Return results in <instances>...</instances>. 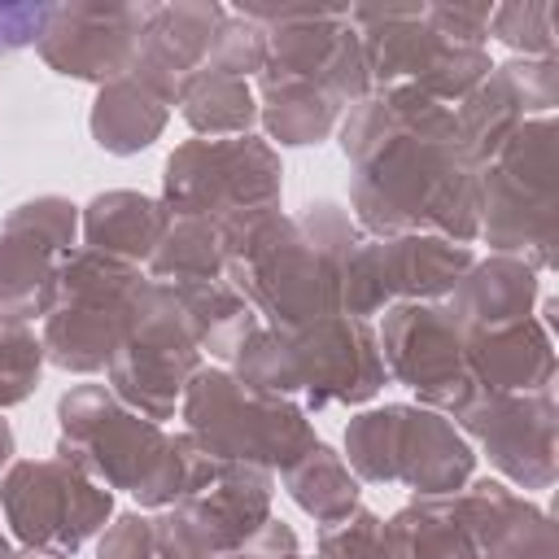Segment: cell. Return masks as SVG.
<instances>
[{"label": "cell", "instance_id": "cell-1", "mask_svg": "<svg viewBox=\"0 0 559 559\" xmlns=\"http://www.w3.org/2000/svg\"><path fill=\"white\" fill-rule=\"evenodd\" d=\"M341 148L354 162L349 201L371 236H476V162L459 140L454 109L415 92L384 87L341 127Z\"/></svg>", "mask_w": 559, "mask_h": 559}, {"label": "cell", "instance_id": "cell-2", "mask_svg": "<svg viewBox=\"0 0 559 559\" xmlns=\"http://www.w3.org/2000/svg\"><path fill=\"white\" fill-rule=\"evenodd\" d=\"M61 441L57 459L79 467L105 489L135 493L140 507H170L188 493H201L218 459H210L197 437L162 432V424L127 411L105 384H79L57 402Z\"/></svg>", "mask_w": 559, "mask_h": 559}, {"label": "cell", "instance_id": "cell-3", "mask_svg": "<svg viewBox=\"0 0 559 559\" xmlns=\"http://www.w3.org/2000/svg\"><path fill=\"white\" fill-rule=\"evenodd\" d=\"M223 236V275L249 301L253 314L275 332H297L314 319L341 314V262L314 245L297 218H284L280 205L236 214L218 227Z\"/></svg>", "mask_w": 559, "mask_h": 559}, {"label": "cell", "instance_id": "cell-4", "mask_svg": "<svg viewBox=\"0 0 559 559\" xmlns=\"http://www.w3.org/2000/svg\"><path fill=\"white\" fill-rule=\"evenodd\" d=\"M236 380L275 397H301L306 411L358 406L380 393L384 358L367 319L328 314L297 332L253 328L236 349Z\"/></svg>", "mask_w": 559, "mask_h": 559}, {"label": "cell", "instance_id": "cell-5", "mask_svg": "<svg viewBox=\"0 0 559 559\" xmlns=\"http://www.w3.org/2000/svg\"><path fill=\"white\" fill-rule=\"evenodd\" d=\"M140 266L96 253V249H70L57 271L52 284L44 293V358L61 371H105L114 349L127 336L131 323V297L140 288Z\"/></svg>", "mask_w": 559, "mask_h": 559}, {"label": "cell", "instance_id": "cell-6", "mask_svg": "<svg viewBox=\"0 0 559 559\" xmlns=\"http://www.w3.org/2000/svg\"><path fill=\"white\" fill-rule=\"evenodd\" d=\"M476 236L533 271L555 245V118H524L476 175Z\"/></svg>", "mask_w": 559, "mask_h": 559}, {"label": "cell", "instance_id": "cell-7", "mask_svg": "<svg viewBox=\"0 0 559 559\" xmlns=\"http://www.w3.org/2000/svg\"><path fill=\"white\" fill-rule=\"evenodd\" d=\"M179 411L188 419V437H197V445L218 463L284 472L319 441L306 419V406H297L293 397L249 389L218 367H201L188 380Z\"/></svg>", "mask_w": 559, "mask_h": 559}, {"label": "cell", "instance_id": "cell-8", "mask_svg": "<svg viewBox=\"0 0 559 559\" xmlns=\"http://www.w3.org/2000/svg\"><path fill=\"white\" fill-rule=\"evenodd\" d=\"M472 445L463 432L424 406L362 411L345 428V467L371 485H406L415 498L459 493L472 476Z\"/></svg>", "mask_w": 559, "mask_h": 559}, {"label": "cell", "instance_id": "cell-9", "mask_svg": "<svg viewBox=\"0 0 559 559\" xmlns=\"http://www.w3.org/2000/svg\"><path fill=\"white\" fill-rule=\"evenodd\" d=\"M197 371H201V349L179 314L175 284L140 280V288L131 297L127 336L105 367L109 393L127 411L162 424L175 415V406Z\"/></svg>", "mask_w": 559, "mask_h": 559}, {"label": "cell", "instance_id": "cell-10", "mask_svg": "<svg viewBox=\"0 0 559 559\" xmlns=\"http://www.w3.org/2000/svg\"><path fill=\"white\" fill-rule=\"evenodd\" d=\"M349 22L362 39L367 79L376 92L415 87L432 100H463L493 66L485 48H459L424 22V4H384L349 9Z\"/></svg>", "mask_w": 559, "mask_h": 559}, {"label": "cell", "instance_id": "cell-11", "mask_svg": "<svg viewBox=\"0 0 559 559\" xmlns=\"http://www.w3.org/2000/svg\"><path fill=\"white\" fill-rule=\"evenodd\" d=\"M162 205L175 218L223 227L236 214L280 205V157L258 135L188 140L166 157Z\"/></svg>", "mask_w": 559, "mask_h": 559}, {"label": "cell", "instance_id": "cell-12", "mask_svg": "<svg viewBox=\"0 0 559 559\" xmlns=\"http://www.w3.org/2000/svg\"><path fill=\"white\" fill-rule=\"evenodd\" d=\"M472 249L445 236H358L341 262V314L367 319L397 301H432L467 275Z\"/></svg>", "mask_w": 559, "mask_h": 559}, {"label": "cell", "instance_id": "cell-13", "mask_svg": "<svg viewBox=\"0 0 559 559\" xmlns=\"http://www.w3.org/2000/svg\"><path fill=\"white\" fill-rule=\"evenodd\" d=\"M271 472L249 463H218L201 493L157 511V559H240L249 537L271 520Z\"/></svg>", "mask_w": 559, "mask_h": 559}, {"label": "cell", "instance_id": "cell-14", "mask_svg": "<svg viewBox=\"0 0 559 559\" xmlns=\"http://www.w3.org/2000/svg\"><path fill=\"white\" fill-rule=\"evenodd\" d=\"M240 17L266 31V66L258 74L271 79H306L319 83L341 109L371 96L362 39L349 22V9H258L240 4Z\"/></svg>", "mask_w": 559, "mask_h": 559}, {"label": "cell", "instance_id": "cell-15", "mask_svg": "<svg viewBox=\"0 0 559 559\" xmlns=\"http://www.w3.org/2000/svg\"><path fill=\"white\" fill-rule=\"evenodd\" d=\"M0 511L22 546L74 555L114 515V493L66 459H17L0 476Z\"/></svg>", "mask_w": 559, "mask_h": 559}, {"label": "cell", "instance_id": "cell-16", "mask_svg": "<svg viewBox=\"0 0 559 559\" xmlns=\"http://www.w3.org/2000/svg\"><path fill=\"white\" fill-rule=\"evenodd\" d=\"M376 345L384 358V376L419 393V402L428 406L459 411L476 393V380L467 371V336L437 301L389 306Z\"/></svg>", "mask_w": 559, "mask_h": 559}, {"label": "cell", "instance_id": "cell-17", "mask_svg": "<svg viewBox=\"0 0 559 559\" xmlns=\"http://www.w3.org/2000/svg\"><path fill=\"white\" fill-rule=\"evenodd\" d=\"M144 13L148 4H48L35 48L48 70L105 87L131 70Z\"/></svg>", "mask_w": 559, "mask_h": 559}, {"label": "cell", "instance_id": "cell-18", "mask_svg": "<svg viewBox=\"0 0 559 559\" xmlns=\"http://www.w3.org/2000/svg\"><path fill=\"white\" fill-rule=\"evenodd\" d=\"M454 419L485 445L489 463L524 485L546 489L555 480V393H489L476 389Z\"/></svg>", "mask_w": 559, "mask_h": 559}, {"label": "cell", "instance_id": "cell-19", "mask_svg": "<svg viewBox=\"0 0 559 559\" xmlns=\"http://www.w3.org/2000/svg\"><path fill=\"white\" fill-rule=\"evenodd\" d=\"M79 231V210L66 197L22 201L0 223V314L35 319L52 284L57 262L70 253Z\"/></svg>", "mask_w": 559, "mask_h": 559}, {"label": "cell", "instance_id": "cell-20", "mask_svg": "<svg viewBox=\"0 0 559 559\" xmlns=\"http://www.w3.org/2000/svg\"><path fill=\"white\" fill-rule=\"evenodd\" d=\"M559 100V70L555 61L542 57H524V61H507L493 66L454 109L459 122V140L467 148V157L476 162V170L502 148V140L524 122V118H542L550 114Z\"/></svg>", "mask_w": 559, "mask_h": 559}, {"label": "cell", "instance_id": "cell-21", "mask_svg": "<svg viewBox=\"0 0 559 559\" xmlns=\"http://www.w3.org/2000/svg\"><path fill=\"white\" fill-rule=\"evenodd\" d=\"M223 22H227L223 4H148L140 48L127 74L140 87H148L162 105H175L179 87L205 66Z\"/></svg>", "mask_w": 559, "mask_h": 559}, {"label": "cell", "instance_id": "cell-22", "mask_svg": "<svg viewBox=\"0 0 559 559\" xmlns=\"http://www.w3.org/2000/svg\"><path fill=\"white\" fill-rule=\"evenodd\" d=\"M459 520L480 559H555V524L546 511L511 493L502 480H476L454 493Z\"/></svg>", "mask_w": 559, "mask_h": 559}, {"label": "cell", "instance_id": "cell-23", "mask_svg": "<svg viewBox=\"0 0 559 559\" xmlns=\"http://www.w3.org/2000/svg\"><path fill=\"white\" fill-rule=\"evenodd\" d=\"M467 371L476 389L489 393H542L555 380V345L550 332L528 314L507 328L467 336Z\"/></svg>", "mask_w": 559, "mask_h": 559}, {"label": "cell", "instance_id": "cell-24", "mask_svg": "<svg viewBox=\"0 0 559 559\" xmlns=\"http://www.w3.org/2000/svg\"><path fill=\"white\" fill-rule=\"evenodd\" d=\"M537 297V271L520 258H489V262H472L467 275L454 284L450 293V314L463 328V336L472 332H489V328H507L528 319Z\"/></svg>", "mask_w": 559, "mask_h": 559}, {"label": "cell", "instance_id": "cell-25", "mask_svg": "<svg viewBox=\"0 0 559 559\" xmlns=\"http://www.w3.org/2000/svg\"><path fill=\"white\" fill-rule=\"evenodd\" d=\"M170 223V210L153 197L140 192H100L83 205V240L96 253L122 258V262H148V253L157 249L162 231Z\"/></svg>", "mask_w": 559, "mask_h": 559}, {"label": "cell", "instance_id": "cell-26", "mask_svg": "<svg viewBox=\"0 0 559 559\" xmlns=\"http://www.w3.org/2000/svg\"><path fill=\"white\" fill-rule=\"evenodd\" d=\"M384 559H480V555L459 520L454 493H437L406 502L384 524Z\"/></svg>", "mask_w": 559, "mask_h": 559}, {"label": "cell", "instance_id": "cell-27", "mask_svg": "<svg viewBox=\"0 0 559 559\" xmlns=\"http://www.w3.org/2000/svg\"><path fill=\"white\" fill-rule=\"evenodd\" d=\"M170 118V105H162L148 87H140L131 74L105 83L96 92V105H92V140L105 148V153H118V157H131L140 148H148L162 127Z\"/></svg>", "mask_w": 559, "mask_h": 559}, {"label": "cell", "instance_id": "cell-28", "mask_svg": "<svg viewBox=\"0 0 559 559\" xmlns=\"http://www.w3.org/2000/svg\"><path fill=\"white\" fill-rule=\"evenodd\" d=\"M175 301H179V314H183L197 349H205L214 358H236V349L258 328V314L249 310V301L223 280L175 284Z\"/></svg>", "mask_w": 559, "mask_h": 559}, {"label": "cell", "instance_id": "cell-29", "mask_svg": "<svg viewBox=\"0 0 559 559\" xmlns=\"http://www.w3.org/2000/svg\"><path fill=\"white\" fill-rule=\"evenodd\" d=\"M258 118L266 127L271 140L280 144H319L328 140V131L336 127L341 105L306 79H271L258 74Z\"/></svg>", "mask_w": 559, "mask_h": 559}, {"label": "cell", "instance_id": "cell-30", "mask_svg": "<svg viewBox=\"0 0 559 559\" xmlns=\"http://www.w3.org/2000/svg\"><path fill=\"white\" fill-rule=\"evenodd\" d=\"M175 105L188 118V127L201 131L205 140L249 135V127L258 122V100H253L249 83L236 74H218V70H197L179 87Z\"/></svg>", "mask_w": 559, "mask_h": 559}, {"label": "cell", "instance_id": "cell-31", "mask_svg": "<svg viewBox=\"0 0 559 559\" xmlns=\"http://www.w3.org/2000/svg\"><path fill=\"white\" fill-rule=\"evenodd\" d=\"M288 498L314 515L319 524H332V520H345L354 507H358V476L345 467L341 454H332L323 441H314L297 463H288L280 472Z\"/></svg>", "mask_w": 559, "mask_h": 559}, {"label": "cell", "instance_id": "cell-32", "mask_svg": "<svg viewBox=\"0 0 559 559\" xmlns=\"http://www.w3.org/2000/svg\"><path fill=\"white\" fill-rule=\"evenodd\" d=\"M148 275L162 284H205L223 280V236L205 218H175L166 223L157 249L148 253Z\"/></svg>", "mask_w": 559, "mask_h": 559}, {"label": "cell", "instance_id": "cell-33", "mask_svg": "<svg viewBox=\"0 0 559 559\" xmlns=\"http://www.w3.org/2000/svg\"><path fill=\"white\" fill-rule=\"evenodd\" d=\"M489 35H498L507 48L524 57L555 61V4L546 0H515V4H493L489 13Z\"/></svg>", "mask_w": 559, "mask_h": 559}, {"label": "cell", "instance_id": "cell-34", "mask_svg": "<svg viewBox=\"0 0 559 559\" xmlns=\"http://www.w3.org/2000/svg\"><path fill=\"white\" fill-rule=\"evenodd\" d=\"M39 362L44 345L35 341V332L22 319L0 314V411L31 397V389L39 384Z\"/></svg>", "mask_w": 559, "mask_h": 559}, {"label": "cell", "instance_id": "cell-35", "mask_svg": "<svg viewBox=\"0 0 559 559\" xmlns=\"http://www.w3.org/2000/svg\"><path fill=\"white\" fill-rule=\"evenodd\" d=\"M262 66H266V31L258 22H249V17H240V13H227V22H223V31H218V39H214V48H210L201 70H218V74L245 79V74H258Z\"/></svg>", "mask_w": 559, "mask_h": 559}, {"label": "cell", "instance_id": "cell-36", "mask_svg": "<svg viewBox=\"0 0 559 559\" xmlns=\"http://www.w3.org/2000/svg\"><path fill=\"white\" fill-rule=\"evenodd\" d=\"M319 559H384V520L354 507L319 528Z\"/></svg>", "mask_w": 559, "mask_h": 559}, {"label": "cell", "instance_id": "cell-37", "mask_svg": "<svg viewBox=\"0 0 559 559\" xmlns=\"http://www.w3.org/2000/svg\"><path fill=\"white\" fill-rule=\"evenodd\" d=\"M489 13L493 4H424V22L459 48H485Z\"/></svg>", "mask_w": 559, "mask_h": 559}, {"label": "cell", "instance_id": "cell-38", "mask_svg": "<svg viewBox=\"0 0 559 559\" xmlns=\"http://www.w3.org/2000/svg\"><path fill=\"white\" fill-rule=\"evenodd\" d=\"M96 559H157V542H153V520H144L140 511H127L118 515L100 546H96Z\"/></svg>", "mask_w": 559, "mask_h": 559}, {"label": "cell", "instance_id": "cell-39", "mask_svg": "<svg viewBox=\"0 0 559 559\" xmlns=\"http://www.w3.org/2000/svg\"><path fill=\"white\" fill-rule=\"evenodd\" d=\"M48 4H0V52H17L39 39Z\"/></svg>", "mask_w": 559, "mask_h": 559}, {"label": "cell", "instance_id": "cell-40", "mask_svg": "<svg viewBox=\"0 0 559 559\" xmlns=\"http://www.w3.org/2000/svg\"><path fill=\"white\" fill-rule=\"evenodd\" d=\"M13 463V428H9V419H0V467H9Z\"/></svg>", "mask_w": 559, "mask_h": 559}, {"label": "cell", "instance_id": "cell-41", "mask_svg": "<svg viewBox=\"0 0 559 559\" xmlns=\"http://www.w3.org/2000/svg\"><path fill=\"white\" fill-rule=\"evenodd\" d=\"M9 559H70V555H57V550H39V546H22V550H13Z\"/></svg>", "mask_w": 559, "mask_h": 559}, {"label": "cell", "instance_id": "cell-42", "mask_svg": "<svg viewBox=\"0 0 559 559\" xmlns=\"http://www.w3.org/2000/svg\"><path fill=\"white\" fill-rule=\"evenodd\" d=\"M284 559H301V555H284Z\"/></svg>", "mask_w": 559, "mask_h": 559}]
</instances>
